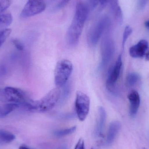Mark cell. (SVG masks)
<instances>
[{"instance_id":"3","label":"cell","mask_w":149,"mask_h":149,"mask_svg":"<svg viewBox=\"0 0 149 149\" xmlns=\"http://www.w3.org/2000/svg\"><path fill=\"white\" fill-rule=\"evenodd\" d=\"M61 95V90L60 88H53L41 100H34L29 111L44 113L52 110L59 102Z\"/></svg>"},{"instance_id":"8","label":"cell","mask_w":149,"mask_h":149,"mask_svg":"<svg viewBox=\"0 0 149 149\" xmlns=\"http://www.w3.org/2000/svg\"><path fill=\"white\" fill-rule=\"evenodd\" d=\"M115 52V46L113 41L109 38H106L102 44L101 60L100 69H103L107 65L113 58Z\"/></svg>"},{"instance_id":"1","label":"cell","mask_w":149,"mask_h":149,"mask_svg":"<svg viewBox=\"0 0 149 149\" xmlns=\"http://www.w3.org/2000/svg\"><path fill=\"white\" fill-rule=\"evenodd\" d=\"M88 8L83 3H77L72 22L66 35L70 45L75 46L78 44L88 15Z\"/></svg>"},{"instance_id":"26","label":"cell","mask_w":149,"mask_h":149,"mask_svg":"<svg viewBox=\"0 0 149 149\" xmlns=\"http://www.w3.org/2000/svg\"><path fill=\"white\" fill-rule=\"evenodd\" d=\"M149 0H138L137 2V8L140 10H143L147 6Z\"/></svg>"},{"instance_id":"18","label":"cell","mask_w":149,"mask_h":149,"mask_svg":"<svg viewBox=\"0 0 149 149\" xmlns=\"http://www.w3.org/2000/svg\"><path fill=\"white\" fill-rule=\"evenodd\" d=\"M76 126H74L69 128L57 130L55 131L54 134L57 137H63L73 134L76 131Z\"/></svg>"},{"instance_id":"2","label":"cell","mask_w":149,"mask_h":149,"mask_svg":"<svg viewBox=\"0 0 149 149\" xmlns=\"http://www.w3.org/2000/svg\"><path fill=\"white\" fill-rule=\"evenodd\" d=\"M0 100L4 102L18 104L27 110L34 101L23 90L12 87H7L2 91L1 90Z\"/></svg>"},{"instance_id":"27","label":"cell","mask_w":149,"mask_h":149,"mask_svg":"<svg viewBox=\"0 0 149 149\" xmlns=\"http://www.w3.org/2000/svg\"><path fill=\"white\" fill-rule=\"evenodd\" d=\"M74 149H85V143L84 140L82 138H80L78 141Z\"/></svg>"},{"instance_id":"5","label":"cell","mask_w":149,"mask_h":149,"mask_svg":"<svg viewBox=\"0 0 149 149\" xmlns=\"http://www.w3.org/2000/svg\"><path fill=\"white\" fill-rule=\"evenodd\" d=\"M110 21L107 17H104L94 24L89 30L88 41L91 46H94L98 43L103 33L109 28Z\"/></svg>"},{"instance_id":"34","label":"cell","mask_w":149,"mask_h":149,"mask_svg":"<svg viewBox=\"0 0 149 149\" xmlns=\"http://www.w3.org/2000/svg\"><path fill=\"white\" fill-rule=\"evenodd\" d=\"M0 91H1V89H0Z\"/></svg>"},{"instance_id":"16","label":"cell","mask_w":149,"mask_h":149,"mask_svg":"<svg viewBox=\"0 0 149 149\" xmlns=\"http://www.w3.org/2000/svg\"><path fill=\"white\" fill-rule=\"evenodd\" d=\"M19 107L18 104L13 103H8L0 106V117L6 116Z\"/></svg>"},{"instance_id":"24","label":"cell","mask_w":149,"mask_h":149,"mask_svg":"<svg viewBox=\"0 0 149 149\" xmlns=\"http://www.w3.org/2000/svg\"><path fill=\"white\" fill-rule=\"evenodd\" d=\"M11 3V0H0V12L7 10Z\"/></svg>"},{"instance_id":"29","label":"cell","mask_w":149,"mask_h":149,"mask_svg":"<svg viewBox=\"0 0 149 149\" xmlns=\"http://www.w3.org/2000/svg\"><path fill=\"white\" fill-rule=\"evenodd\" d=\"M144 56L145 57V58H146V60L149 61V48L148 49V50H147Z\"/></svg>"},{"instance_id":"10","label":"cell","mask_w":149,"mask_h":149,"mask_svg":"<svg viewBox=\"0 0 149 149\" xmlns=\"http://www.w3.org/2000/svg\"><path fill=\"white\" fill-rule=\"evenodd\" d=\"M149 48L148 41L143 39L141 40L136 44L133 45L130 49V55L134 58L143 57L145 56Z\"/></svg>"},{"instance_id":"13","label":"cell","mask_w":149,"mask_h":149,"mask_svg":"<svg viewBox=\"0 0 149 149\" xmlns=\"http://www.w3.org/2000/svg\"><path fill=\"white\" fill-rule=\"evenodd\" d=\"M121 128V124L119 121H115L110 123L108 131L107 136L106 143L107 145H110L113 142Z\"/></svg>"},{"instance_id":"9","label":"cell","mask_w":149,"mask_h":149,"mask_svg":"<svg viewBox=\"0 0 149 149\" xmlns=\"http://www.w3.org/2000/svg\"><path fill=\"white\" fill-rule=\"evenodd\" d=\"M122 64V56L120 55L117 58L114 65L109 72L106 81L107 88L111 92L115 91V85L120 77Z\"/></svg>"},{"instance_id":"25","label":"cell","mask_w":149,"mask_h":149,"mask_svg":"<svg viewBox=\"0 0 149 149\" xmlns=\"http://www.w3.org/2000/svg\"><path fill=\"white\" fill-rule=\"evenodd\" d=\"M12 43L17 49L19 51H23L24 49V45L22 42L17 39H15L12 40Z\"/></svg>"},{"instance_id":"17","label":"cell","mask_w":149,"mask_h":149,"mask_svg":"<svg viewBox=\"0 0 149 149\" xmlns=\"http://www.w3.org/2000/svg\"><path fill=\"white\" fill-rule=\"evenodd\" d=\"M140 79V75L136 72H132L127 75L126 84L128 87H132L136 84Z\"/></svg>"},{"instance_id":"28","label":"cell","mask_w":149,"mask_h":149,"mask_svg":"<svg viewBox=\"0 0 149 149\" xmlns=\"http://www.w3.org/2000/svg\"><path fill=\"white\" fill-rule=\"evenodd\" d=\"M70 0H57V7L58 8H62L66 6Z\"/></svg>"},{"instance_id":"30","label":"cell","mask_w":149,"mask_h":149,"mask_svg":"<svg viewBox=\"0 0 149 149\" xmlns=\"http://www.w3.org/2000/svg\"><path fill=\"white\" fill-rule=\"evenodd\" d=\"M145 25L146 27H147V28L149 29V20L145 22Z\"/></svg>"},{"instance_id":"7","label":"cell","mask_w":149,"mask_h":149,"mask_svg":"<svg viewBox=\"0 0 149 149\" xmlns=\"http://www.w3.org/2000/svg\"><path fill=\"white\" fill-rule=\"evenodd\" d=\"M46 8L45 0H28L21 12V16L23 17L34 16L43 12Z\"/></svg>"},{"instance_id":"23","label":"cell","mask_w":149,"mask_h":149,"mask_svg":"<svg viewBox=\"0 0 149 149\" xmlns=\"http://www.w3.org/2000/svg\"><path fill=\"white\" fill-rule=\"evenodd\" d=\"M116 21L121 24L123 21V15L122 11L120 6H118L114 11Z\"/></svg>"},{"instance_id":"12","label":"cell","mask_w":149,"mask_h":149,"mask_svg":"<svg viewBox=\"0 0 149 149\" xmlns=\"http://www.w3.org/2000/svg\"><path fill=\"white\" fill-rule=\"evenodd\" d=\"M130 102V114L132 116L136 115L141 104V97L139 93L135 90L131 91L128 95Z\"/></svg>"},{"instance_id":"21","label":"cell","mask_w":149,"mask_h":149,"mask_svg":"<svg viewBox=\"0 0 149 149\" xmlns=\"http://www.w3.org/2000/svg\"><path fill=\"white\" fill-rule=\"evenodd\" d=\"M62 87L63 88V91H61V98L59 100V102H61V103L64 102V101L66 100V99H67V97L70 94V87L69 85H67L66 84Z\"/></svg>"},{"instance_id":"32","label":"cell","mask_w":149,"mask_h":149,"mask_svg":"<svg viewBox=\"0 0 149 149\" xmlns=\"http://www.w3.org/2000/svg\"><path fill=\"white\" fill-rule=\"evenodd\" d=\"M91 149H95V148H91Z\"/></svg>"},{"instance_id":"19","label":"cell","mask_w":149,"mask_h":149,"mask_svg":"<svg viewBox=\"0 0 149 149\" xmlns=\"http://www.w3.org/2000/svg\"><path fill=\"white\" fill-rule=\"evenodd\" d=\"M11 32V30L10 29H4L0 31V47L5 42Z\"/></svg>"},{"instance_id":"6","label":"cell","mask_w":149,"mask_h":149,"mask_svg":"<svg viewBox=\"0 0 149 149\" xmlns=\"http://www.w3.org/2000/svg\"><path fill=\"white\" fill-rule=\"evenodd\" d=\"M89 97L84 93L77 92L75 100V109L77 117L81 121L86 120L90 109Z\"/></svg>"},{"instance_id":"20","label":"cell","mask_w":149,"mask_h":149,"mask_svg":"<svg viewBox=\"0 0 149 149\" xmlns=\"http://www.w3.org/2000/svg\"><path fill=\"white\" fill-rule=\"evenodd\" d=\"M132 32H133V30L130 26H127L125 27L124 32H123V36L122 47L123 49H124L125 47V44L128 38L131 35Z\"/></svg>"},{"instance_id":"15","label":"cell","mask_w":149,"mask_h":149,"mask_svg":"<svg viewBox=\"0 0 149 149\" xmlns=\"http://www.w3.org/2000/svg\"><path fill=\"white\" fill-rule=\"evenodd\" d=\"M15 139V135L7 130L0 129V144L10 143Z\"/></svg>"},{"instance_id":"11","label":"cell","mask_w":149,"mask_h":149,"mask_svg":"<svg viewBox=\"0 0 149 149\" xmlns=\"http://www.w3.org/2000/svg\"><path fill=\"white\" fill-rule=\"evenodd\" d=\"M107 119V113L103 107L99 108L98 116L96 120L95 133L98 137H102L104 133V127Z\"/></svg>"},{"instance_id":"33","label":"cell","mask_w":149,"mask_h":149,"mask_svg":"<svg viewBox=\"0 0 149 149\" xmlns=\"http://www.w3.org/2000/svg\"><path fill=\"white\" fill-rule=\"evenodd\" d=\"M142 149H147L145 148H143Z\"/></svg>"},{"instance_id":"22","label":"cell","mask_w":149,"mask_h":149,"mask_svg":"<svg viewBox=\"0 0 149 149\" xmlns=\"http://www.w3.org/2000/svg\"><path fill=\"white\" fill-rule=\"evenodd\" d=\"M110 0H88L89 5L92 8H94L98 4H100L102 7H105Z\"/></svg>"},{"instance_id":"31","label":"cell","mask_w":149,"mask_h":149,"mask_svg":"<svg viewBox=\"0 0 149 149\" xmlns=\"http://www.w3.org/2000/svg\"><path fill=\"white\" fill-rule=\"evenodd\" d=\"M19 149H31L27 147H25V146H21L19 147Z\"/></svg>"},{"instance_id":"14","label":"cell","mask_w":149,"mask_h":149,"mask_svg":"<svg viewBox=\"0 0 149 149\" xmlns=\"http://www.w3.org/2000/svg\"><path fill=\"white\" fill-rule=\"evenodd\" d=\"M13 22V17L11 13L7 10L0 12V26H8Z\"/></svg>"},{"instance_id":"4","label":"cell","mask_w":149,"mask_h":149,"mask_svg":"<svg viewBox=\"0 0 149 149\" xmlns=\"http://www.w3.org/2000/svg\"><path fill=\"white\" fill-rule=\"evenodd\" d=\"M73 67L72 63L67 59L60 60L57 64L55 70V82L57 87L62 88L67 83Z\"/></svg>"}]
</instances>
